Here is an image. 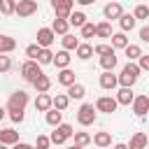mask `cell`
<instances>
[{"label":"cell","mask_w":149,"mask_h":149,"mask_svg":"<svg viewBox=\"0 0 149 149\" xmlns=\"http://www.w3.org/2000/svg\"><path fill=\"white\" fill-rule=\"evenodd\" d=\"M140 72H142V70L137 68V63H126V65H123V70H121V74H116L119 86H121V88H133V84L137 81Z\"/></svg>","instance_id":"cell-1"},{"label":"cell","mask_w":149,"mask_h":149,"mask_svg":"<svg viewBox=\"0 0 149 149\" xmlns=\"http://www.w3.org/2000/svg\"><path fill=\"white\" fill-rule=\"evenodd\" d=\"M26 105H28V93L26 91H14L7 100V112L14 114V112H26Z\"/></svg>","instance_id":"cell-2"},{"label":"cell","mask_w":149,"mask_h":149,"mask_svg":"<svg viewBox=\"0 0 149 149\" xmlns=\"http://www.w3.org/2000/svg\"><path fill=\"white\" fill-rule=\"evenodd\" d=\"M44 72H42V65L37 63V61H23L21 63V77L26 79V81H35L37 77H42Z\"/></svg>","instance_id":"cell-3"},{"label":"cell","mask_w":149,"mask_h":149,"mask_svg":"<svg viewBox=\"0 0 149 149\" xmlns=\"http://www.w3.org/2000/svg\"><path fill=\"white\" fill-rule=\"evenodd\" d=\"M95 119H98V112H95L93 102H84V105L77 109V121H79L81 126H93Z\"/></svg>","instance_id":"cell-4"},{"label":"cell","mask_w":149,"mask_h":149,"mask_svg":"<svg viewBox=\"0 0 149 149\" xmlns=\"http://www.w3.org/2000/svg\"><path fill=\"white\" fill-rule=\"evenodd\" d=\"M72 135H74L72 126H70V123H61V126L54 128V133L49 135V140H51V144H65Z\"/></svg>","instance_id":"cell-5"},{"label":"cell","mask_w":149,"mask_h":149,"mask_svg":"<svg viewBox=\"0 0 149 149\" xmlns=\"http://www.w3.org/2000/svg\"><path fill=\"white\" fill-rule=\"evenodd\" d=\"M51 7L56 12V19H68L74 12V2L72 0H51Z\"/></svg>","instance_id":"cell-6"},{"label":"cell","mask_w":149,"mask_h":149,"mask_svg":"<svg viewBox=\"0 0 149 149\" xmlns=\"http://www.w3.org/2000/svg\"><path fill=\"white\" fill-rule=\"evenodd\" d=\"M95 112H102V114H112V112H116V98L114 95H100L98 100H95Z\"/></svg>","instance_id":"cell-7"},{"label":"cell","mask_w":149,"mask_h":149,"mask_svg":"<svg viewBox=\"0 0 149 149\" xmlns=\"http://www.w3.org/2000/svg\"><path fill=\"white\" fill-rule=\"evenodd\" d=\"M35 12H37V0H19V2H16V9H14V14H16L19 19L33 16Z\"/></svg>","instance_id":"cell-8"},{"label":"cell","mask_w":149,"mask_h":149,"mask_svg":"<svg viewBox=\"0 0 149 149\" xmlns=\"http://www.w3.org/2000/svg\"><path fill=\"white\" fill-rule=\"evenodd\" d=\"M35 37H37V42H35V44H37L40 49H49V47L54 44V40H56V35H54V30H51V28H40Z\"/></svg>","instance_id":"cell-9"},{"label":"cell","mask_w":149,"mask_h":149,"mask_svg":"<svg viewBox=\"0 0 149 149\" xmlns=\"http://www.w3.org/2000/svg\"><path fill=\"white\" fill-rule=\"evenodd\" d=\"M102 14H105V21L109 23L112 19H121L123 16V7H121V2H107L102 7Z\"/></svg>","instance_id":"cell-10"},{"label":"cell","mask_w":149,"mask_h":149,"mask_svg":"<svg viewBox=\"0 0 149 149\" xmlns=\"http://www.w3.org/2000/svg\"><path fill=\"white\" fill-rule=\"evenodd\" d=\"M133 112H135V116H147V112H149V95H135Z\"/></svg>","instance_id":"cell-11"},{"label":"cell","mask_w":149,"mask_h":149,"mask_svg":"<svg viewBox=\"0 0 149 149\" xmlns=\"http://www.w3.org/2000/svg\"><path fill=\"white\" fill-rule=\"evenodd\" d=\"M16 142H19V130H14V128H2L0 130V144L14 147Z\"/></svg>","instance_id":"cell-12"},{"label":"cell","mask_w":149,"mask_h":149,"mask_svg":"<svg viewBox=\"0 0 149 149\" xmlns=\"http://www.w3.org/2000/svg\"><path fill=\"white\" fill-rule=\"evenodd\" d=\"M147 144H149V137H147V133L137 130V133L130 137V142H128L126 147H128V149H147Z\"/></svg>","instance_id":"cell-13"},{"label":"cell","mask_w":149,"mask_h":149,"mask_svg":"<svg viewBox=\"0 0 149 149\" xmlns=\"http://www.w3.org/2000/svg\"><path fill=\"white\" fill-rule=\"evenodd\" d=\"M91 142L95 144V147H100V149H105V147H112V135L107 133V130H98L93 137H91Z\"/></svg>","instance_id":"cell-14"},{"label":"cell","mask_w":149,"mask_h":149,"mask_svg":"<svg viewBox=\"0 0 149 149\" xmlns=\"http://www.w3.org/2000/svg\"><path fill=\"white\" fill-rule=\"evenodd\" d=\"M70 61H72V56H70V51H56L54 54V65L58 68V70H65L68 65H70Z\"/></svg>","instance_id":"cell-15"},{"label":"cell","mask_w":149,"mask_h":149,"mask_svg":"<svg viewBox=\"0 0 149 149\" xmlns=\"http://www.w3.org/2000/svg\"><path fill=\"white\" fill-rule=\"evenodd\" d=\"M56 81H58L61 86H65V88H70V86H72V84H74L77 79H74V72H72L70 68H65V70H61V72H58V77H56Z\"/></svg>","instance_id":"cell-16"},{"label":"cell","mask_w":149,"mask_h":149,"mask_svg":"<svg viewBox=\"0 0 149 149\" xmlns=\"http://www.w3.org/2000/svg\"><path fill=\"white\" fill-rule=\"evenodd\" d=\"M100 86H102L105 91H112V88H116V86H119V79H116V74H114V72H102V74H100Z\"/></svg>","instance_id":"cell-17"},{"label":"cell","mask_w":149,"mask_h":149,"mask_svg":"<svg viewBox=\"0 0 149 149\" xmlns=\"http://www.w3.org/2000/svg\"><path fill=\"white\" fill-rule=\"evenodd\" d=\"M114 98H116V105H133L135 93H133V88H119Z\"/></svg>","instance_id":"cell-18"},{"label":"cell","mask_w":149,"mask_h":149,"mask_svg":"<svg viewBox=\"0 0 149 149\" xmlns=\"http://www.w3.org/2000/svg\"><path fill=\"white\" fill-rule=\"evenodd\" d=\"M35 109L47 114V112L51 109V95H49V93H37V98H35Z\"/></svg>","instance_id":"cell-19"},{"label":"cell","mask_w":149,"mask_h":149,"mask_svg":"<svg viewBox=\"0 0 149 149\" xmlns=\"http://www.w3.org/2000/svg\"><path fill=\"white\" fill-rule=\"evenodd\" d=\"M70 100H81L84 95H86V86L84 84H79V81H74L70 88H68V93H65Z\"/></svg>","instance_id":"cell-20"},{"label":"cell","mask_w":149,"mask_h":149,"mask_svg":"<svg viewBox=\"0 0 149 149\" xmlns=\"http://www.w3.org/2000/svg\"><path fill=\"white\" fill-rule=\"evenodd\" d=\"M68 105H70V98H68L65 93H56V95H51V107H54V109L65 112V109H68Z\"/></svg>","instance_id":"cell-21"},{"label":"cell","mask_w":149,"mask_h":149,"mask_svg":"<svg viewBox=\"0 0 149 149\" xmlns=\"http://www.w3.org/2000/svg\"><path fill=\"white\" fill-rule=\"evenodd\" d=\"M14 49H16V40L9 37V35H0V54L7 56V54H12Z\"/></svg>","instance_id":"cell-22"},{"label":"cell","mask_w":149,"mask_h":149,"mask_svg":"<svg viewBox=\"0 0 149 149\" xmlns=\"http://www.w3.org/2000/svg\"><path fill=\"white\" fill-rule=\"evenodd\" d=\"M109 40H112V44H109L112 49H126V47L130 44V42H128V37H126V33H112V37H109Z\"/></svg>","instance_id":"cell-23"},{"label":"cell","mask_w":149,"mask_h":149,"mask_svg":"<svg viewBox=\"0 0 149 149\" xmlns=\"http://www.w3.org/2000/svg\"><path fill=\"white\" fill-rule=\"evenodd\" d=\"M74 54H77L79 61H88V58L93 56V47H91L88 42H79V47L74 49Z\"/></svg>","instance_id":"cell-24"},{"label":"cell","mask_w":149,"mask_h":149,"mask_svg":"<svg viewBox=\"0 0 149 149\" xmlns=\"http://www.w3.org/2000/svg\"><path fill=\"white\" fill-rule=\"evenodd\" d=\"M123 54H126L128 63H135V61H140V56H142V47H140V44H128V47L123 49Z\"/></svg>","instance_id":"cell-25"},{"label":"cell","mask_w":149,"mask_h":149,"mask_svg":"<svg viewBox=\"0 0 149 149\" xmlns=\"http://www.w3.org/2000/svg\"><path fill=\"white\" fill-rule=\"evenodd\" d=\"M51 30H54V35H68V30H70V23H68V19H54V23H51Z\"/></svg>","instance_id":"cell-26"},{"label":"cell","mask_w":149,"mask_h":149,"mask_svg":"<svg viewBox=\"0 0 149 149\" xmlns=\"http://www.w3.org/2000/svg\"><path fill=\"white\" fill-rule=\"evenodd\" d=\"M44 119H47V123H49V126H54V128H56V126H61V123H63V112H58V109H54V107H51V109L44 114Z\"/></svg>","instance_id":"cell-27"},{"label":"cell","mask_w":149,"mask_h":149,"mask_svg":"<svg viewBox=\"0 0 149 149\" xmlns=\"http://www.w3.org/2000/svg\"><path fill=\"white\" fill-rule=\"evenodd\" d=\"M135 23H137V21H135V16H133V14H126V12H123V16L119 19L121 33H128V30H133V28H135Z\"/></svg>","instance_id":"cell-28"},{"label":"cell","mask_w":149,"mask_h":149,"mask_svg":"<svg viewBox=\"0 0 149 149\" xmlns=\"http://www.w3.org/2000/svg\"><path fill=\"white\" fill-rule=\"evenodd\" d=\"M95 37H102V40L112 37V23H107V21L95 23Z\"/></svg>","instance_id":"cell-29"},{"label":"cell","mask_w":149,"mask_h":149,"mask_svg":"<svg viewBox=\"0 0 149 149\" xmlns=\"http://www.w3.org/2000/svg\"><path fill=\"white\" fill-rule=\"evenodd\" d=\"M61 42H63V51H74L77 47H79V37H74V35H63L61 37Z\"/></svg>","instance_id":"cell-30"},{"label":"cell","mask_w":149,"mask_h":149,"mask_svg":"<svg viewBox=\"0 0 149 149\" xmlns=\"http://www.w3.org/2000/svg\"><path fill=\"white\" fill-rule=\"evenodd\" d=\"M33 86H35L37 93H47V91L51 88V79H49L47 74H42V77H37V79L33 81Z\"/></svg>","instance_id":"cell-31"},{"label":"cell","mask_w":149,"mask_h":149,"mask_svg":"<svg viewBox=\"0 0 149 149\" xmlns=\"http://www.w3.org/2000/svg\"><path fill=\"white\" fill-rule=\"evenodd\" d=\"M68 23L74 26V28H81V26L86 23V14H84V12H72V14L68 16Z\"/></svg>","instance_id":"cell-32"},{"label":"cell","mask_w":149,"mask_h":149,"mask_svg":"<svg viewBox=\"0 0 149 149\" xmlns=\"http://www.w3.org/2000/svg\"><path fill=\"white\" fill-rule=\"evenodd\" d=\"M100 65H102L105 72H112V70L116 68V54H107V56H102V58H100Z\"/></svg>","instance_id":"cell-33"},{"label":"cell","mask_w":149,"mask_h":149,"mask_svg":"<svg viewBox=\"0 0 149 149\" xmlns=\"http://www.w3.org/2000/svg\"><path fill=\"white\" fill-rule=\"evenodd\" d=\"M72 137H74V144H77V147H81V149H84L86 144H91V135H88L86 130H74V135H72Z\"/></svg>","instance_id":"cell-34"},{"label":"cell","mask_w":149,"mask_h":149,"mask_svg":"<svg viewBox=\"0 0 149 149\" xmlns=\"http://www.w3.org/2000/svg\"><path fill=\"white\" fill-rule=\"evenodd\" d=\"M37 63H40V65H49V63H54V51H51V49H42L40 56H37Z\"/></svg>","instance_id":"cell-35"},{"label":"cell","mask_w":149,"mask_h":149,"mask_svg":"<svg viewBox=\"0 0 149 149\" xmlns=\"http://www.w3.org/2000/svg\"><path fill=\"white\" fill-rule=\"evenodd\" d=\"M133 16H135V21H137V19H140V21H142V19H149V7H147V5H137V7L133 9Z\"/></svg>","instance_id":"cell-36"},{"label":"cell","mask_w":149,"mask_h":149,"mask_svg":"<svg viewBox=\"0 0 149 149\" xmlns=\"http://www.w3.org/2000/svg\"><path fill=\"white\" fill-rule=\"evenodd\" d=\"M79 30H81V37H84V40H88V37H93V35H95V23L86 21V23H84Z\"/></svg>","instance_id":"cell-37"},{"label":"cell","mask_w":149,"mask_h":149,"mask_svg":"<svg viewBox=\"0 0 149 149\" xmlns=\"http://www.w3.org/2000/svg\"><path fill=\"white\" fill-rule=\"evenodd\" d=\"M14 9H16V2L14 0H0V12L2 14H14Z\"/></svg>","instance_id":"cell-38"},{"label":"cell","mask_w":149,"mask_h":149,"mask_svg":"<svg viewBox=\"0 0 149 149\" xmlns=\"http://www.w3.org/2000/svg\"><path fill=\"white\" fill-rule=\"evenodd\" d=\"M40 51H42V49H40L37 44H28V47H26V56H28V61H37Z\"/></svg>","instance_id":"cell-39"},{"label":"cell","mask_w":149,"mask_h":149,"mask_svg":"<svg viewBox=\"0 0 149 149\" xmlns=\"http://www.w3.org/2000/svg\"><path fill=\"white\" fill-rule=\"evenodd\" d=\"M93 54H98V56L102 58V56H107V54H114V49H112L109 44H95V47H93Z\"/></svg>","instance_id":"cell-40"},{"label":"cell","mask_w":149,"mask_h":149,"mask_svg":"<svg viewBox=\"0 0 149 149\" xmlns=\"http://www.w3.org/2000/svg\"><path fill=\"white\" fill-rule=\"evenodd\" d=\"M9 70H12V58L0 54V74H5V72H9Z\"/></svg>","instance_id":"cell-41"},{"label":"cell","mask_w":149,"mask_h":149,"mask_svg":"<svg viewBox=\"0 0 149 149\" xmlns=\"http://www.w3.org/2000/svg\"><path fill=\"white\" fill-rule=\"evenodd\" d=\"M49 144H51V140H49V135H37V142H35V149H49Z\"/></svg>","instance_id":"cell-42"},{"label":"cell","mask_w":149,"mask_h":149,"mask_svg":"<svg viewBox=\"0 0 149 149\" xmlns=\"http://www.w3.org/2000/svg\"><path fill=\"white\" fill-rule=\"evenodd\" d=\"M137 68H140V70H144V72H149V54H142V56H140Z\"/></svg>","instance_id":"cell-43"},{"label":"cell","mask_w":149,"mask_h":149,"mask_svg":"<svg viewBox=\"0 0 149 149\" xmlns=\"http://www.w3.org/2000/svg\"><path fill=\"white\" fill-rule=\"evenodd\" d=\"M140 40H142L144 44H149V26H142V28H140Z\"/></svg>","instance_id":"cell-44"},{"label":"cell","mask_w":149,"mask_h":149,"mask_svg":"<svg viewBox=\"0 0 149 149\" xmlns=\"http://www.w3.org/2000/svg\"><path fill=\"white\" fill-rule=\"evenodd\" d=\"M9 119H12L14 123H21V121L26 119V114H23V112H14V114H9Z\"/></svg>","instance_id":"cell-45"},{"label":"cell","mask_w":149,"mask_h":149,"mask_svg":"<svg viewBox=\"0 0 149 149\" xmlns=\"http://www.w3.org/2000/svg\"><path fill=\"white\" fill-rule=\"evenodd\" d=\"M12 149H35V147H33V144H26V142H16Z\"/></svg>","instance_id":"cell-46"},{"label":"cell","mask_w":149,"mask_h":149,"mask_svg":"<svg viewBox=\"0 0 149 149\" xmlns=\"http://www.w3.org/2000/svg\"><path fill=\"white\" fill-rule=\"evenodd\" d=\"M114 149H128V147H126L123 142H119V144H114Z\"/></svg>","instance_id":"cell-47"},{"label":"cell","mask_w":149,"mask_h":149,"mask_svg":"<svg viewBox=\"0 0 149 149\" xmlns=\"http://www.w3.org/2000/svg\"><path fill=\"white\" fill-rule=\"evenodd\" d=\"M5 112H7V109H5V107H0V121L5 119Z\"/></svg>","instance_id":"cell-48"},{"label":"cell","mask_w":149,"mask_h":149,"mask_svg":"<svg viewBox=\"0 0 149 149\" xmlns=\"http://www.w3.org/2000/svg\"><path fill=\"white\" fill-rule=\"evenodd\" d=\"M68 149H81V147H77V144H72V147H68Z\"/></svg>","instance_id":"cell-49"},{"label":"cell","mask_w":149,"mask_h":149,"mask_svg":"<svg viewBox=\"0 0 149 149\" xmlns=\"http://www.w3.org/2000/svg\"><path fill=\"white\" fill-rule=\"evenodd\" d=\"M0 149H7V147H5V144H0Z\"/></svg>","instance_id":"cell-50"},{"label":"cell","mask_w":149,"mask_h":149,"mask_svg":"<svg viewBox=\"0 0 149 149\" xmlns=\"http://www.w3.org/2000/svg\"><path fill=\"white\" fill-rule=\"evenodd\" d=\"M147 7H149V5H147Z\"/></svg>","instance_id":"cell-51"}]
</instances>
